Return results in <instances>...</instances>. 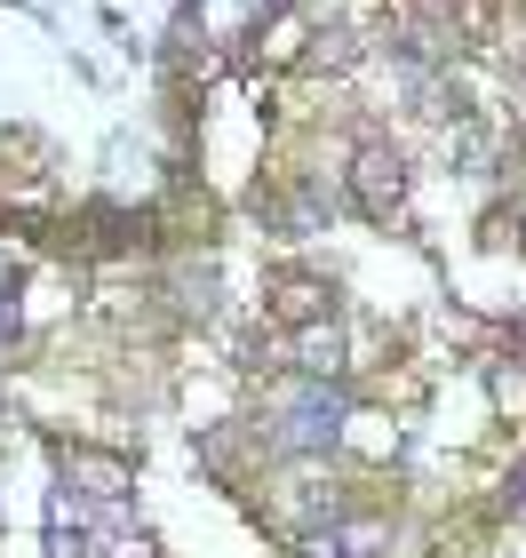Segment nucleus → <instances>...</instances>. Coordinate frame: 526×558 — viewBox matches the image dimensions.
<instances>
[{
    "mask_svg": "<svg viewBox=\"0 0 526 558\" xmlns=\"http://www.w3.org/2000/svg\"><path fill=\"white\" fill-rule=\"evenodd\" d=\"M343 391H328V384H311V391H295L288 399V415H280V430H271V439H280L288 454H319V447H335L343 439Z\"/></svg>",
    "mask_w": 526,
    "mask_h": 558,
    "instance_id": "nucleus-1",
    "label": "nucleus"
},
{
    "mask_svg": "<svg viewBox=\"0 0 526 558\" xmlns=\"http://www.w3.org/2000/svg\"><path fill=\"white\" fill-rule=\"evenodd\" d=\"M351 199H359V216L391 223L399 199H407V160H399L391 144H359V160H351Z\"/></svg>",
    "mask_w": 526,
    "mask_h": 558,
    "instance_id": "nucleus-2",
    "label": "nucleus"
},
{
    "mask_svg": "<svg viewBox=\"0 0 526 558\" xmlns=\"http://www.w3.org/2000/svg\"><path fill=\"white\" fill-rule=\"evenodd\" d=\"M96 543H88V526L72 519V495H57L48 502V558H88Z\"/></svg>",
    "mask_w": 526,
    "mask_h": 558,
    "instance_id": "nucleus-3",
    "label": "nucleus"
},
{
    "mask_svg": "<svg viewBox=\"0 0 526 558\" xmlns=\"http://www.w3.org/2000/svg\"><path fill=\"white\" fill-rule=\"evenodd\" d=\"M72 478H81L96 502H120V495H129V471L105 463V454H72Z\"/></svg>",
    "mask_w": 526,
    "mask_h": 558,
    "instance_id": "nucleus-4",
    "label": "nucleus"
},
{
    "mask_svg": "<svg viewBox=\"0 0 526 558\" xmlns=\"http://www.w3.org/2000/svg\"><path fill=\"white\" fill-rule=\"evenodd\" d=\"M375 543H383V526H351V535L311 543V558H375Z\"/></svg>",
    "mask_w": 526,
    "mask_h": 558,
    "instance_id": "nucleus-5",
    "label": "nucleus"
},
{
    "mask_svg": "<svg viewBox=\"0 0 526 558\" xmlns=\"http://www.w3.org/2000/svg\"><path fill=\"white\" fill-rule=\"evenodd\" d=\"M295 351H304V367H311V375H335V367H343V343H335V327H311V336L295 343Z\"/></svg>",
    "mask_w": 526,
    "mask_h": 558,
    "instance_id": "nucleus-6",
    "label": "nucleus"
},
{
    "mask_svg": "<svg viewBox=\"0 0 526 558\" xmlns=\"http://www.w3.org/2000/svg\"><path fill=\"white\" fill-rule=\"evenodd\" d=\"M311 64H319V72H343V64H351V33H319Z\"/></svg>",
    "mask_w": 526,
    "mask_h": 558,
    "instance_id": "nucleus-7",
    "label": "nucleus"
},
{
    "mask_svg": "<svg viewBox=\"0 0 526 558\" xmlns=\"http://www.w3.org/2000/svg\"><path fill=\"white\" fill-rule=\"evenodd\" d=\"M280 319H319V288H288L280 295Z\"/></svg>",
    "mask_w": 526,
    "mask_h": 558,
    "instance_id": "nucleus-8",
    "label": "nucleus"
},
{
    "mask_svg": "<svg viewBox=\"0 0 526 558\" xmlns=\"http://www.w3.org/2000/svg\"><path fill=\"white\" fill-rule=\"evenodd\" d=\"M511 511H526V463H518V478H511Z\"/></svg>",
    "mask_w": 526,
    "mask_h": 558,
    "instance_id": "nucleus-9",
    "label": "nucleus"
},
{
    "mask_svg": "<svg viewBox=\"0 0 526 558\" xmlns=\"http://www.w3.org/2000/svg\"><path fill=\"white\" fill-rule=\"evenodd\" d=\"M423 9H455V0H423Z\"/></svg>",
    "mask_w": 526,
    "mask_h": 558,
    "instance_id": "nucleus-10",
    "label": "nucleus"
}]
</instances>
